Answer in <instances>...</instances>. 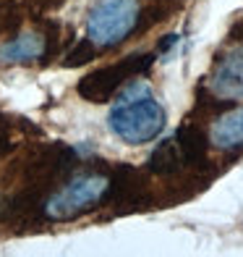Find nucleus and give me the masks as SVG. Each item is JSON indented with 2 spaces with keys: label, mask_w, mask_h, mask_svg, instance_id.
Returning a JSON list of instances; mask_svg holds the SVG:
<instances>
[{
  "label": "nucleus",
  "mask_w": 243,
  "mask_h": 257,
  "mask_svg": "<svg viewBox=\"0 0 243 257\" xmlns=\"http://www.w3.org/2000/svg\"><path fill=\"white\" fill-rule=\"evenodd\" d=\"M210 142L220 150L243 147V108L220 115L210 128Z\"/></svg>",
  "instance_id": "nucleus-7"
},
{
  "label": "nucleus",
  "mask_w": 243,
  "mask_h": 257,
  "mask_svg": "<svg viewBox=\"0 0 243 257\" xmlns=\"http://www.w3.org/2000/svg\"><path fill=\"white\" fill-rule=\"evenodd\" d=\"M176 139H178V145H180V150H183V158H186V163H199V160L204 158V137H202V132H196L194 126L178 128Z\"/></svg>",
  "instance_id": "nucleus-9"
},
{
  "label": "nucleus",
  "mask_w": 243,
  "mask_h": 257,
  "mask_svg": "<svg viewBox=\"0 0 243 257\" xmlns=\"http://www.w3.org/2000/svg\"><path fill=\"white\" fill-rule=\"evenodd\" d=\"M183 166H186V158H183V150H180L176 137L160 142L154 147L152 158H149V168H152L154 173H162V176H170V173L180 171Z\"/></svg>",
  "instance_id": "nucleus-8"
},
{
  "label": "nucleus",
  "mask_w": 243,
  "mask_h": 257,
  "mask_svg": "<svg viewBox=\"0 0 243 257\" xmlns=\"http://www.w3.org/2000/svg\"><path fill=\"white\" fill-rule=\"evenodd\" d=\"M108 189H110V181L105 176H100V173H81V176H74L63 189H58L48 200L44 210L55 220H71L81 213H86V210H92L94 205H100L102 197L108 194Z\"/></svg>",
  "instance_id": "nucleus-3"
},
{
  "label": "nucleus",
  "mask_w": 243,
  "mask_h": 257,
  "mask_svg": "<svg viewBox=\"0 0 243 257\" xmlns=\"http://www.w3.org/2000/svg\"><path fill=\"white\" fill-rule=\"evenodd\" d=\"M110 132L126 145H146L160 137L165 126V108L146 84H128L115 97L110 115Z\"/></svg>",
  "instance_id": "nucleus-1"
},
{
  "label": "nucleus",
  "mask_w": 243,
  "mask_h": 257,
  "mask_svg": "<svg viewBox=\"0 0 243 257\" xmlns=\"http://www.w3.org/2000/svg\"><path fill=\"white\" fill-rule=\"evenodd\" d=\"M146 66H149V55H131L128 61H123L120 66H112V68H105L102 74L89 76V81L97 87L89 97H92V100L108 97L110 92H115V89L123 84L126 76H134V74H138V71H144Z\"/></svg>",
  "instance_id": "nucleus-6"
},
{
  "label": "nucleus",
  "mask_w": 243,
  "mask_h": 257,
  "mask_svg": "<svg viewBox=\"0 0 243 257\" xmlns=\"http://www.w3.org/2000/svg\"><path fill=\"white\" fill-rule=\"evenodd\" d=\"M138 24L136 0H97L86 16V40L94 48L123 42Z\"/></svg>",
  "instance_id": "nucleus-2"
},
{
  "label": "nucleus",
  "mask_w": 243,
  "mask_h": 257,
  "mask_svg": "<svg viewBox=\"0 0 243 257\" xmlns=\"http://www.w3.org/2000/svg\"><path fill=\"white\" fill-rule=\"evenodd\" d=\"M210 89L220 100H243V45L228 50L210 76Z\"/></svg>",
  "instance_id": "nucleus-4"
},
{
  "label": "nucleus",
  "mask_w": 243,
  "mask_h": 257,
  "mask_svg": "<svg viewBox=\"0 0 243 257\" xmlns=\"http://www.w3.org/2000/svg\"><path fill=\"white\" fill-rule=\"evenodd\" d=\"M44 48H48V42H44L40 32H34V29L18 32L16 37H10L0 45V63L3 66L34 63L44 55Z\"/></svg>",
  "instance_id": "nucleus-5"
}]
</instances>
